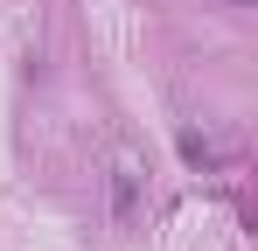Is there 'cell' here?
Here are the masks:
<instances>
[{
    "label": "cell",
    "instance_id": "cell-1",
    "mask_svg": "<svg viewBox=\"0 0 258 251\" xmlns=\"http://www.w3.org/2000/svg\"><path fill=\"white\" fill-rule=\"evenodd\" d=\"M140 181H147V174H140V154H119V161H112V216H119V223L140 209Z\"/></svg>",
    "mask_w": 258,
    "mask_h": 251
},
{
    "label": "cell",
    "instance_id": "cell-2",
    "mask_svg": "<svg viewBox=\"0 0 258 251\" xmlns=\"http://www.w3.org/2000/svg\"><path fill=\"white\" fill-rule=\"evenodd\" d=\"M181 161L188 167H216V147L203 140V133H181Z\"/></svg>",
    "mask_w": 258,
    "mask_h": 251
}]
</instances>
